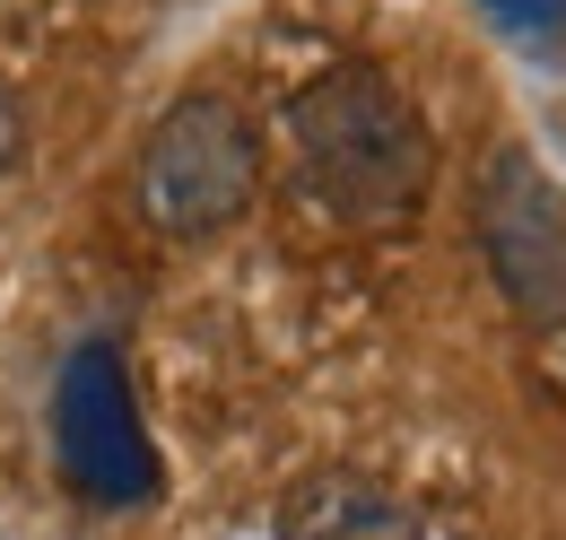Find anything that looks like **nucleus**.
<instances>
[{
  "label": "nucleus",
  "instance_id": "nucleus-1",
  "mask_svg": "<svg viewBox=\"0 0 566 540\" xmlns=\"http://www.w3.org/2000/svg\"><path fill=\"white\" fill-rule=\"evenodd\" d=\"M287 157H296V193L357 236L410 227L436 193V139L401 96V79L375 62H332L287 96Z\"/></svg>",
  "mask_w": 566,
  "mask_h": 540
},
{
  "label": "nucleus",
  "instance_id": "nucleus-6",
  "mask_svg": "<svg viewBox=\"0 0 566 540\" xmlns=\"http://www.w3.org/2000/svg\"><path fill=\"white\" fill-rule=\"evenodd\" d=\"M489 9L496 35H514L532 62L549 53V62H566V0H480Z\"/></svg>",
  "mask_w": 566,
  "mask_h": 540
},
{
  "label": "nucleus",
  "instance_id": "nucleus-7",
  "mask_svg": "<svg viewBox=\"0 0 566 540\" xmlns=\"http://www.w3.org/2000/svg\"><path fill=\"white\" fill-rule=\"evenodd\" d=\"M18 157H27V105H18V87L0 79V184L18 175Z\"/></svg>",
  "mask_w": 566,
  "mask_h": 540
},
{
  "label": "nucleus",
  "instance_id": "nucleus-4",
  "mask_svg": "<svg viewBox=\"0 0 566 540\" xmlns=\"http://www.w3.org/2000/svg\"><path fill=\"white\" fill-rule=\"evenodd\" d=\"M53 454L87 506H148L157 497V445L132 402V366L114 340H78L53 384Z\"/></svg>",
  "mask_w": 566,
  "mask_h": 540
},
{
  "label": "nucleus",
  "instance_id": "nucleus-5",
  "mask_svg": "<svg viewBox=\"0 0 566 540\" xmlns=\"http://www.w3.org/2000/svg\"><path fill=\"white\" fill-rule=\"evenodd\" d=\"M280 540H427L419 515L366 471H305L280 497Z\"/></svg>",
  "mask_w": 566,
  "mask_h": 540
},
{
  "label": "nucleus",
  "instance_id": "nucleus-3",
  "mask_svg": "<svg viewBox=\"0 0 566 540\" xmlns=\"http://www.w3.org/2000/svg\"><path fill=\"white\" fill-rule=\"evenodd\" d=\"M471 236L523 332H566V193L532 148H489L471 184Z\"/></svg>",
  "mask_w": 566,
  "mask_h": 540
},
{
  "label": "nucleus",
  "instance_id": "nucleus-2",
  "mask_svg": "<svg viewBox=\"0 0 566 540\" xmlns=\"http://www.w3.org/2000/svg\"><path fill=\"white\" fill-rule=\"evenodd\" d=\"M132 201L166 245H210L262 201V132L235 96L192 87L148 123L132 157Z\"/></svg>",
  "mask_w": 566,
  "mask_h": 540
}]
</instances>
